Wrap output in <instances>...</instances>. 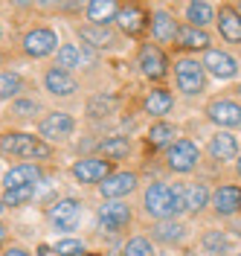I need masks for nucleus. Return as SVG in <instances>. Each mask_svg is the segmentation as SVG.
<instances>
[{
  "label": "nucleus",
  "mask_w": 241,
  "mask_h": 256,
  "mask_svg": "<svg viewBox=\"0 0 241 256\" xmlns=\"http://www.w3.org/2000/svg\"><path fill=\"white\" fill-rule=\"evenodd\" d=\"M183 190L180 186H169V184H151L145 190V212L154 218H172L177 212H183Z\"/></svg>",
  "instance_id": "nucleus-1"
},
{
  "label": "nucleus",
  "mask_w": 241,
  "mask_h": 256,
  "mask_svg": "<svg viewBox=\"0 0 241 256\" xmlns=\"http://www.w3.org/2000/svg\"><path fill=\"white\" fill-rule=\"evenodd\" d=\"M0 152L3 154H12V158H26V160L29 158H38V160L49 158V146L41 143L32 134H6L0 140Z\"/></svg>",
  "instance_id": "nucleus-2"
},
{
  "label": "nucleus",
  "mask_w": 241,
  "mask_h": 256,
  "mask_svg": "<svg viewBox=\"0 0 241 256\" xmlns=\"http://www.w3.org/2000/svg\"><path fill=\"white\" fill-rule=\"evenodd\" d=\"M175 73H177V88L183 90V94H201L204 90V82H207V70H204V64L192 62V58H183V62L175 64Z\"/></svg>",
  "instance_id": "nucleus-3"
},
{
  "label": "nucleus",
  "mask_w": 241,
  "mask_h": 256,
  "mask_svg": "<svg viewBox=\"0 0 241 256\" xmlns=\"http://www.w3.org/2000/svg\"><path fill=\"white\" fill-rule=\"evenodd\" d=\"M49 222L55 224L58 230H76L81 222V204L76 198H64L58 204L49 207Z\"/></svg>",
  "instance_id": "nucleus-4"
},
{
  "label": "nucleus",
  "mask_w": 241,
  "mask_h": 256,
  "mask_svg": "<svg viewBox=\"0 0 241 256\" xmlns=\"http://www.w3.org/2000/svg\"><path fill=\"white\" fill-rule=\"evenodd\" d=\"M55 47H58V35L52 30H44V26L26 32V38H23V50H26V56H32V58H44V56H49Z\"/></svg>",
  "instance_id": "nucleus-5"
},
{
  "label": "nucleus",
  "mask_w": 241,
  "mask_h": 256,
  "mask_svg": "<svg viewBox=\"0 0 241 256\" xmlns=\"http://www.w3.org/2000/svg\"><path fill=\"white\" fill-rule=\"evenodd\" d=\"M198 163V146L192 140H177L169 148V166L175 172H192Z\"/></svg>",
  "instance_id": "nucleus-6"
},
{
  "label": "nucleus",
  "mask_w": 241,
  "mask_h": 256,
  "mask_svg": "<svg viewBox=\"0 0 241 256\" xmlns=\"http://www.w3.org/2000/svg\"><path fill=\"white\" fill-rule=\"evenodd\" d=\"M209 120L218 122L221 128H239L241 126V105L230 102V99H215L207 108Z\"/></svg>",
  "instance_id": "nucleus-7"
},
{
  "label": "nucleus",
  "mask_w": 241,
  "mask_h": 256,
  "mask_svg": "<svg viewBox=\"0 0 241 256\" xmlns=\"http://www.w3.org/2000/svg\"><path fill=\"white\" fill-rule=\"evenodd\" d=\"M111 172L108 160H99V158H84L73 166V178L81 180V184H102Z\"/></svg>",
  "instance_id": "nucleus-8"
},
{
  "label": "nucleus",
  "mask_w": 241,
  "mask_h": 256,
  "mask_svg": "<svg viewBox=\"0 0 241 256\" xmlns=\"http://www.w3.org/2000/svg\"><path fill=\"white\" fill-rule=\"evenodd\" d=\"M204 70H209L215 79H233V76L239 73L236 58L227 56V52H221V50H207V56H204Z\"/></svg>",
  "instance_id": "nucleus-9"
},
{
  "label": "nucleus",
  "mask_w": 241,
  "mask_h": 256,
  "mask_svg": "<svg viewBox=\"0 0 241 256\" xmlns=\"http://www.w3.org/2000/svg\"><path fill=\"white\" fill-rule=\"evenodd\" d=\"M128 222H131V210L125 204H119V201H108V204L99 207V224L105 230H111V233L122 230Z\"/></svg>",
  "instance_id": "nucleus-10"
},
{
  "label": "nucleus",
  "mask_w": 241,
  "mask_h": 256,
  "mask_svg": "<svg viewBox=\"0 0 241 256\" xmlns=\"http://www.w3.org/2000/svg\"><path fill=\"white\" fill-rule=\"evenodd\" d=\"M134 186H137V175H131V172H116V175H108L99 184V192H102L105 198H122V195H128Z\"/></svg>",
  "instance_id": "nucleus-11"
},
{
  "label": "nucleus",
  "mask_w": 241,
  "mask_h": 256,
  "mask_svg": "<svg viewBox=\"0 0 241 256\" xmlns=\"http://www.w3.org/2000/svg\"><path fill=\"white\" fill-rule=\"evenodd\" d=\"M73 128H76V122L70 114H49L41 120V134L47 140H61L67 134H73Z\"/></svg>",
  "instance_id": "nucleus-12"
},
{
  "label": "nucleus",
  "mask_w": 241,
  "mask_h": 256,
  "mask_svg": "<svg viewBox=\"0 0 241 256\" xmlns=\"http://www.w3.org/2000/svg\"><path fill=\"white\" fill-rule=\"evenodd\" d=\"M140 70L148 79H163L166 76V58H163V52L154 44H145L140 50Z\"/></svg>",
  "instance_id": "nucleus-13"
},
{
  "label": "nucleus",
  "mask_w": 241,
  "mask_h": 256,
  "mask_svg": "<svg viewBox=\"0 0 241 256\" xmlns=\"http://www.w3.org/2000/svg\"><path fill=\"white\" fill-rule=\"evenodd\" d=\"M6 190H17V186H38V180H41V169L32 166V163H20L15 169H9L6 172Z\"/></svg>",
  "instance_id": "nucleus-14"
},
{
  "label": "nucleus",
  "mask_w": 241,
  "mask_h": 256,
  "mask_svg": "<svg viewBox=\"0 0 241 256\" xmlns=\"http://www.w3.org/2000/svg\"><path fill=\"white\" fill-rule=\"evenodd\" d=\"M44 84H47L49 94H55V96H70V94L79 90L76 79H73L70 73H64V70H58V67H52L47 76H44Z\"/></svg>",
  "instance_id": "nucleus-15"
},
{
  "label": "nucleus",
  "mask_w": 241,
  "mask_h": 256,
  "mask_svg": "<svg viewBox=\"0 0 241 256\" xmlns=\"http://www.w3.org/2000/svg\"><path fill=\"white\" fill-rule=\"evenodd\" d=\"M209 154L215 160H233L239 154V140L227 131H218L212 140H209Z\"/></svg>",
  "instance_id": "nucleus-16"
},
{
  "label": "nucleus",
  "mask_w": 241,
  "mask_h": 256,
  "mask_svg": "<svg viewBox=\"0 0 241 256\" xmlns=\"http://www.w3.org/2000/svg\"><path fill=\"white\" fill-rule=\"evenodd\" d=\"M212 204H215L218 216H233L241 207V186H221V190L215 192Z\"/></svg>",
  "instance_id": "nucleus-17"
},
{
  "label": "nucleus",
  "mask_w": 241,
  "mask_h": 256,
  "mask_svg": "<svg viewBox=\"0 0 241 256\" xmlns=\"http://www.w3.org/2000/svg\"><path fill=\"white\" fill-rule=\"evenodd\" d=\"M218 30L227 41H241V15L233 6H224L218 15Z\"/></svg>",
  "instance_id": "nucleus-18"
},
{
  "label": "nucleus",
  "mask_w": 241,
  "mask_h": 256,
  "mask_svg": "<svg viewBox=\"0 0 241 256\" xmlns=\"http://www.w3.org/2000/svg\"><path fill=\"white\" fill-rule=\"evenodd\" d=\"M145 12L140 6H125L122 12H119V24H122V30L128 32V35H137V32L145 30Z\"/></svg>",
  "instance_id": "nucleus-19"
},
{
  "label": "nucleus",
  "mask_w": 241,
  "mask_h": 256,
  "mask_svg": "<svg viewBox=\"0 0 241 256\" xmlns=\"http://www.w3.org/2000/svg\"><path fill=\"white\" fill-rule=\"evenodd\" d=\"M116 12H119V6H116L113 0H96V3L87 6V18H90L96 26H105L108 20H113Z\"/></svg>",
  "instance_id": "nucleus-20"
},
{
  "label": "nucleus",
  "mask_w": 241,
  "mask_h": 256,
  "mask_svg": "<svg viewBox=\"0 0 241 256\" xmlns=\"http://www.w3.org/2000/svg\"><path fill=\"white\" fill-rule=\"evenodd\" d=\"M151 35H154L160 44H166V41H175V38H177L175 20L166 15V12H157V15H154V20H151Z\"/></svg>",
  "instance_id": "nucleus-21"
},
{
  "label": "nucleus",
  "mask_w": 241,
  "mask_h": 256,
  "mask_svg": "<svg viewBox=\"0 0 241 256\" xmlns=\"http://www.w3.org/2000/svg\"><path fill=\"white\" fill-rule=\"evenodd\" d=\"M177 44L186 50H207L209 47V38L204 30H195V26H183L177 30Z\"/></svg>",
  "instance_id": "nucleus-22"
},
{
  "label": "nucleus",
  "mask_w": 241,
  "mask_h": 256,
  "mask_svg": "<svg viewBox=\"0 0 241 256\" xmlns=\"http://www.w3.org/2000/svg\"><path fill=\"white\" fill-rule=\"evenodd\" d=\"M209 201V190L204 184H195V186H183V207L189 210V212H198V210H204Z\"/></svg>",
  "instance_id": "nucleus-23"
},
{
  "label": "nucleus",
  "mask_w": 241,
  "mask_h": 256,
  "mask_svg": "<svg viewBox=\"0 0 241 256\" xmlns=\"http://www.w3.org/2000/svg\"><path fill=\"white\" fill-rule=\"evenodd\" d=\"M172 105H175V99L169 90H151V94L145 96V111L154 114V116H163V114L172 111Z\"/></svg>",
  "instance_id": "nucleus-24"
},
{
  "label": "nucleus",
  "mask_w": 241,
  "mask_h": 256,
  "mask_svg": "<svg viewBox=\"0 0 241 256\" xmlns=\"http://www.w3.org/2000/svg\"><path fill=\"white\" fill-rule=\"evenodd\" d=\"M186 18H189V24H192L195 30H201V26H207L209 20L215 18V12H212L209 3L201 0V3H189V6H186Z\"/></svg>",
  "instance_id": "nucleus-25"
},
{
  "label": "nucleus",
  "mask_w": 241,
  "mask_h": 256,
  "mask_svg": "<svg viewBox=\"0 0 241 256\" xmlns=\"http://www.w3.org/2000/svg\"><path fill=\"white\" fill-rule=\"evenodd\" d=\"M183 224L177 222H160L157 227H154V239L157 242H166V244H172V242H180L183 239Z\"/></svg>",
  "instance_id": "nucleus-26"
},
{
  "label": "nucleus",
  "mask_w": 241,
  "mask_h": 256,
  "mask_svg": "<svg viewBox=\"0 0 241 256\" xmlns=\"http://www.w3.org/2000/svg\"><path fill=\"white\" fill-rule=\"evenodd\" d=\"M128 152H131L128 137H111V140L102 143V154H105L108 160H119V158H125Z\"/></svg>",
  "instance_id": "nucleus-27"
},
{
  "label": "nucleus",
  "mask_w": 241,
  "mask_h": 256,
  "mask_svg": "<svg viewBox=\"0 0 241 256\" xmlns=\"http://www.w3.org/2000/svg\"><path fill=\"white\" fill-rule=\"evenodd\" d=\"M172 140H175V126H169V122H154L151 131H148V143L154 146V148L172 143Z\"/></svg>",
  "instance_id": "nucleus-28"
},
{
  "label": "nucleus",
  "mask_w": 241,
  "mask_h": 256,
  "mask_svg": "<svg viewBox=\"0 0 241 256\" xmlns=\"http://www.w3.org/2000/svg\"><path fill=\"white\" fill-rule=\"evenodd\" d=\"M81 41H87L90 47H108L113 38L105 26H84V30H81Z\"/></svg>",
  "instance_id": "nucleus-29"
},
{
  "label": "nucleus",
  "mask_w": 241,
  "mask_h": 256,
  "mask_svg": "<svg viewBox=\"0 0 241 256\" xmlns=\"http://www.w3.org/2000/svg\"><path fill=\"white\" fill-rule=\"evenodd\" d=\"M73 67H81V50L73 47V44H64L58 50V70H73Z\"/></svg>",
  "instance_id": "nucleus-30"
},
{
  "label": "nucleus",
  "mask_w": 241,
  "mask_h": 256,
  "mask_svg": "<svg viewBox=\"0 0 241 256\" xmlns=\"http://www.w3.org/2000/svg\"><path fill=\"white\" fill-rule=\"evenodd\" d=\"M32 195H35V186H17V190H6V195H3V204H6V207H20V204H26Z\"/></svg>",
  "instance_id": "nucleus-31"
},
{
  "label": "nucleus",
  "mask_w": 241,
  "mask_h": 256,
  "mask_svg": "<svg viewBox=\"0 0 241 256\" xmlns=\"http://www.w3.org/2000/svg\"><path fill=\"white\" fill-rule=\"evenodd\" d=\"M227 248H230V239H227L221 230H212L204 236V250L207 254H224Z\"/></svg>",
  "instance_id": "nucleus-32"
},
{
  "label": "nucleus",
  "mask_w": 241,
  "mask_h": 256,
  "mask_svg": "<svg viewBox=\"0 0 241 256\" xmlns=\"http://www.w3.org/2000/svg\"><path fill=\"white\" fill-rule=\"evenodd\" d=\"M122 256H154V250H151V242L148 239L137 236V239H131L128 244H125Z\"/></svg>",
  "instance_id": "nucleus-33"
},
{
  "label": "nucleus",
  "mask_w": 241,
  "mask_h": 256,
  "mask_svg": "<svg viewBox=\"0 0 241 256\" xmlns=\"http://www.w3.org/2000/svg\"><path fill=\"white\" fill-rule=\"evenodd\" d=\"M17 90H20V79L12 73H3L0 76V99H12Z\"/></svg>",
  "instance_id": "nucleus-34"
},
{
  "label": "nucleus",
  "mask_w": 241,
  "mask_h": 256,
  "mask_svg": "<svg viewBox=\"0 0 241 256\" xmlns=\"http://www.w3.org/2000/svg\"><path fill=\"white\" fill-rule=\"evenodd\" d=\"M55 254L58 256H79V254H84V244L79 239H61V242H55Z\"/></svg>",
  "instance_id": "nucleus-35"
},
{
  "label": "nucleus",
  "mask_w": 241,
  "mask_h": 256,
  "mask_svg": "<svg viewBox=\"0 0 241 256\" xmlns=\"http://www.w3.org/2000/svg\"><path fill=\"white\" fill-rule=\"evenodd\" d=\"M113 108V96H96L93 102H90V114L99 116V111H111Z\"/></svg>",
  "instance_id": "nucleus-36"
},
{
  "label": "nucleus",
  "mask_w": 241,
  "mask_h": 256,
  "mask_svg": "<svg viewBox=\"0 0 241 256\" xmlns=\"http://www.w3.org/2000/svg\"><path fill=\"white\" fill-rule=\"evenodd\" d=\"M35 111H38L35 102H15V105H12V114H17V116H32Z\"/></svg>",
  "instance_id": "nucleus-37"
},
{
  "label": "nucleus",
  "mask_w": 241,
  "mask_h": 256,
  "mask_svg": "<svg viewBox=\"0 0 241 256\" xmlns=\"http://www.w3.org/2000/svg\"><path fill=\"white\" fill-rule=\"evenodd\" d=\"M3 256H29V254H26V250H20V248H9Z\"/></svg>",
  "instance_id": "nucleus-38"
},
{
  "label": "nucleus",
  "mask_w": 241,
  "mask_h": 256,
  "mask_svg": "<svg viewBox=\"0 0 241 256\" xmlns=\"http://www.w3.org/2000/svg\"><path fill=\"white\" fill-rule=\"evenodd\" d=\"M3 236H6V230H3V224H0V242H3Z\"/></svg>",
  "instance_id": "nucleus-39"
},
{
  "label": "nucleus",
  "mask_w": 241,
  "mask_h": 256,
  "mask_svg": "<svg viewBox=\"0 0 241 256\" xmlns=\"http://www.w3.org/2000/svg\"><path fill=\"white\" fill-rule=\"evenodd\" d=\"M239 175H241V158H239Z\"/></svg>",
  "instance_id": "nucleus-40"
},
{
  "label": "nucleus",
  "mask_w": 241,
  "mask_h": 256,
  "mask_svg": "<svg viewBox=\"0 0 241 256\" xmlns=\"http://www.w3.org/2000/svg\"><path fill=\"white\" fill-rule=\"evenodd\" d=\"M3 207H6V204H3V201H0V212H3Z\"/></svg>",
  "instance_id": "nucleus-41"
},
{
  "label": "nucleus",
  "mask_w": 241,
  "mask_h": 256,
  "mask_svg": "<svg viewBox=\"0 0 241 256\" xmlns=\"http://www.w3.org/2000/svg\"><path fill=\"white\" fill-rule=\"evenodd\" d=\"M236 230H239V236H241V224H239V227H236Z\"/></svg>",
  "instance_id": "nucleus-42"
},
{
  "label": "nucleus",
  "mask_w": 241,
  "mask_h": 256,
  "mask_svg": "<svg viewBox=\"0 0 241 256\" xmlns=\"http://www.w3.org/2000/svg\"><path fill=\"white\" fill-rule=\"evenodd\" d=\"M239 256H241V254H239Z\"/></svg>",
  "instance_id": "nucleus-43"
}]
</instances>
